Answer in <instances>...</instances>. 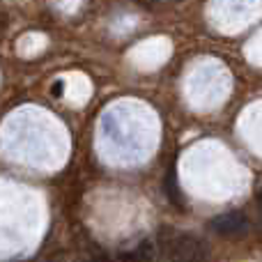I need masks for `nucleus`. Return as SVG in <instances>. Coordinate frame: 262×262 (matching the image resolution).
Wrapping results in <instances>:
<instances>
[{
  "instance_id": "20e7f679",
  "label": "nucleus",
  "mask_w": 262,
  "mask_h": 262,
  "mask_svg": "<svg viewBox=\"0 0 262 262\" xmlns=\"http://www.w3.org/2000/svg\"><path fill=\"white\" fill-rule=\"evenodd\" d=\"M166 189H168V195H170L172 205H177V207H180V205H182V191H180V186H177L175 168H170V172H168V177H166Z\"/></svg>"
},
{
  "instance_id": "7ed1b4c3",
  "label": "nucleus",
  "mask_w": 262,
  "mask_h": 262,
  "mask_svg": "<svg viewBox=\"0 0 262 262\" xmlns=\"http://www.w3.org/2000/svg\"><path fill=\"white\" fill-rule=\"evenodd\" d=\"M152 258H154L152 242H140L131 251H122L118 255V262H152Z\"/></svg>"
},
{
  "instance_id": "f03ea898",
  "label": "nucleus",
  "mask_w": 262,
  "mask_h": 262,
  "mask_svg": "<svg viewBox=\"0 0 262 262\" xmlns=\"http://www.w3.org/2000/svg\"><path fill=\"white\" fill-rule=\"evenodd\" d=\"M207 228L221 237H235V235H242V232L249 230V219L242 212H226V214L214 216L212 221L207 223Z\"/></svg>"
},
{
  "instance_id": "39448f33",
  "label": "nucleus",
  "mask_w": 262,
  "mask_h": 262,
  "mask_svg": "<svg viewBox=\"0 0 262 262\" xmlns=\"http://www.w3.org/2000/svg\"><path fill=\"white\" fill-rule=\"evenodd\" d=\"M258 198H260V209H262V191H260V195H258Z\"/></svg>"
},
{
  "instance_id": "f257e3e1",
  "label": "nucleus",
  "mask_w": 262,
  "mask_h": 262,
  "mask_svg": "<svg viewBox=\"0 0 262 262\" xmlns=\"http://www.w3.org/2000/svg\"><path fill=\"white\" fill-rule=\"evenodd\" d=\"M168 258L170 262H205L207 260V246L203 239L193 235H177L168 244Z\"/></svg>"
}]
</instances>
